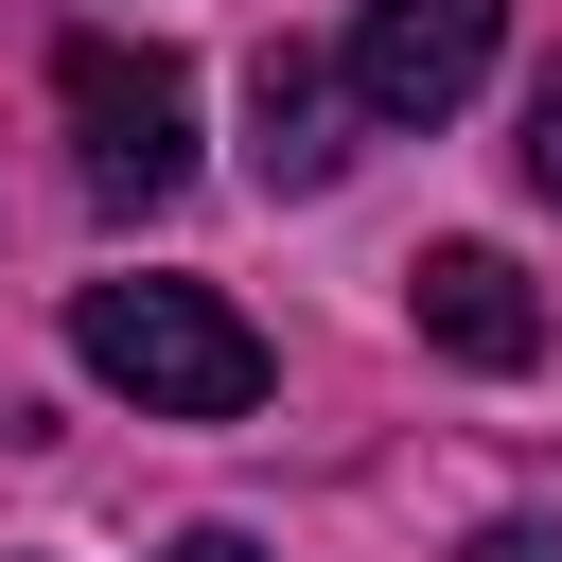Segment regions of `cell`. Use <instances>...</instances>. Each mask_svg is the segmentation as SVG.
I'll use <instances>...</instances> for the list:
<instances>
[{"label":"cell","mask_w":562,"mask_h":562,"mask_svg":"<svg viewBox=\"0 0 562 562\" xmlns=\"http://www.w3.org/2000/svg\"><path fill=\"white\" fill-rule=\"evenodd\" d=\"M70 369L123 386L140 422H246L263 404V334L211 281H88L70 299Z\"/></svg>","instance_id":"cell-1"},{"label":"cell","mask_w":562,"mask_h":562,"mask_svg":"<svg viewBox=\"0 0 562 562\" xmlns=\"http://www.w3.org/2000/svg\"><path fill=\"white\" fill-rule=\"evenodd\" d=\"M53 88H70V158H88V193H105V211H158V193L193 176V70H176V53L70 35V53H53Z\"/></svg>","instance_id":"cell-2"},{"label":"cell","mask_w":562,"mask_h":562,"mask_svg":"<svg viewBox=\"0 0 562 562\" xmlns=\"http://www.w3.org/2000/svg\"><path fill=\"white\" fill-rule=\"evenodd\" d=\"M492 18L509 0H369L351 18V123H457L474 105V70H492Z\"/></svg>","instance_id":"cell-3"},{"label":"cell","mask_w":562,"mask_h":562,"mask_svg":"<svg viewBox=\"0 0 562 562\" xmlns=\"http://www.w3.org/2000/svg\"><path fill=\"white\" fill-rule=\"evenodd\" d=\"M246 176H263V193H334V176H351V70L263 53V70H246Z\"/></svg>","instance_id":"cell-4"},{"label":"cell","mask_w":562,"mask_h":562,"mask_svg":"<svg viewBox=\"0 0 562 562\" xmlns=\"http://www.w3.org/2000/svg\"><path fill=\"white\" fill-rule=\"evenodd\" d=\"M404 281H422V334H439L457 369H527V351H544V299L509 281V246H422Z\"/></svg>","instance_id":"cell-5"},{"label":"cell","mask_w":562,"mask_h":562,"mask_svg":"<svg viewBox=\"0 0 562 562\" xmlns=\"http://www.w3.org/2000/svg\"><path fill=\"white\" fill-rule=\"evenodd\" d=\"M509 158H527V193H562V53L527 70V140H509Z\"/></svg>","instance_id":"cell-6"},{"label":"cell","mask_w":562,"mask_h":562,"mask_svg":"<svg viewBox=\"0 0 562 562\" xmlns=\"http://www.w3.org/2000/svg\"><path fill=\"white\" fill-rule=\"evenodd\" d=\"M457 562H562V527H474Z\"/></svg>","instance_id":"cell-7"},{"label":"cell","mask_w":562,"mask_h":562,"mask_svg":"<svg viewBox=\"0 0 562 562\" xmlns=\"http://www.w3.org/2000/svg\"><path fill=\"white\" fill-rule=\"evenodd\" d=\"M176 562H263V544L246 527H176Z\"/></svg>","instance_id":"cell-8"}]
</instances>
